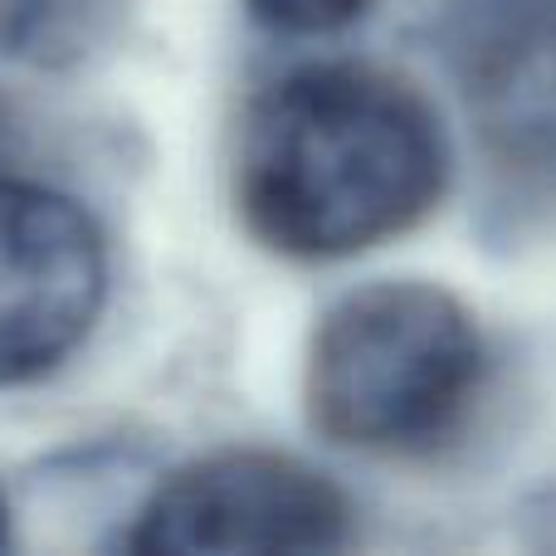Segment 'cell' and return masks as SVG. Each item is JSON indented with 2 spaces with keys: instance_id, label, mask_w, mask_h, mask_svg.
<instances>
[{
  "instance_id": "obj_6",
  "label": "cell",
  "mask_w": 556,
  "mask_h": 556,
  "mask_svg": "<svg viewBox=\"0 0 556 556\" xmlns=\"http://www.w3.org/2000/svg\"><path fill=\"white\" fill-rule=\"evenodd\" d=\"M132 0H0V59L25 68H78L127 25Z\"/></svg>"
},
{
  "instance_id": "obj_9",
  "label": "cell",
  "mask_w": 556,
  "mask_h": 556,
  "mask_svg": "<svg viewBox=\"0 0 556 556\" xmlns=\"http://www.w3.org/2000/svg\"><path fill=\"white\" fill-rule=\"evenodd\" d=\"M10 152V108H5V98H0V156Z\"/></svg>"
},
{
  "instance_id": "obj_5",
  "label": "cell",
  "mask_w": 556,
  "mask_h": 556,
  "mask_svg": "<svg viewBox=\"0 0 556 556\" xmlns=\"http://www.w3.org/2000/svg\"><path fill=\"white\" fill-rule=\"evenodd\" d=\"M108 303V244L64 191L0 176V386L54 376Z\"/></svg>"
},
{
  "instance_id": "obj_7",
  "label": "cell",
  "mask_w": 556,
  "mask_h": 556,
  "mask_svg": "<svg viewBox=\"0 0 556 556\" xmlns=\"http://www.w3.org/2000/svg\"><path fill=\"white\" fill-rule=\"evenodd\" d=\"M250 15L283 35H332V29L352 25L371 0H244Z\"/></svg>"
},
{
  "instance_id": "obj_1",
  "label": "cell",
  "mask_w": 556,
  "mask_h": 556,
  "mask_svg": "<svg viewBox=\"0 0 556 556\" xmlns=\"http://www.w3.org/2000/svg\"><path fill=\"white\" fill-rule=\"evenodd\" d=\"M450 186L434 103L376 64L323 59L250 98L235 137V211L264 250L327 264L415 230Z\"/></svg>"
},
{
  "instance_id": "obj_8",
  "label": "cell",
  "mask_w": 556,
  "mask_h": 556,
  "mask_svg": "<svg viewBox=\"0 0 556 556\" xmlns=\"http://www.w3.org/2000/svg\"><path fill=\"white\" fill-rule=\"evenodd\" d=\"M0 547H10V498L0 489Z\"/></svg>"
},
{
  "instance_id": "obj_2",
  "label": "cell",
  "mask_w": 556,
  "mask_h": 556,
  "mask_svg": "<svg viewBox=\"0 0 556 556\" xmlns=\"http://www.w3.org/2000/svg\"><path fill=\"white\" fill-rule=\"evenodd\" d=\"M483 376V332L450 288L381 278L342 293L317 317L303 401L323 440L420 459L469 425Z\"/></svg>"
},
{
  "instance_id": "obj_3",
  "label": "cell",
  "mask_w": 556,
  "mask_h": 556,
  "mask_svg": "<svg viewBox=\"0 0 556 556\" xmlns=\"http://www.w3.org/2000/svg\"><path fill=\"white\" fill-rule=\"evenodd\" d=\"M440 39L498 195L556 211V0H469Z\"/></svg>"
},
{
  "instance_id": "obj_4",
  "label": "cell",
  "mask_w": 556,
  "mask_h": 556,
  "mask_svg": "<svg viewBox=\"0 0 556 556\" xmlns=\"http://www.w3.org/2000/svg\"><path fill=\"white\" fill-rule=\"evenodd\" d=\"M346 542V493L274 450H220L176 469L127 532L132 552H337Z\"/></svg>"
}]
</instances>
